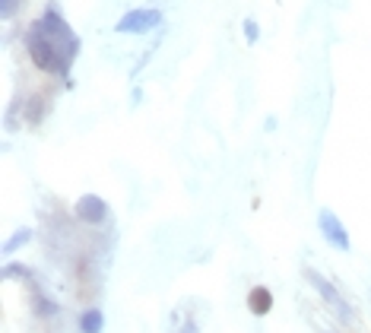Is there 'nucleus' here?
I'll return each instance as SVG.
<instances>
[{
  "label": "nucleus",
  "mask_w": 371,
  "mask_h": 333,
  "mask_svg": "<svg viewBox=\"0 0 371 333\" xmlns=\"http://www.w3.org/2000/svg\"><path fill=\"white\" fill-rule=\"evenodd\" d=\"M156 25H162V10L156 7H137L131 13H124L121 19L115 23L117 35H146L153 32Z\"/></svg>",
  "instance_id": "39448f33"
},
{
  "label": "nucleus",
  "mask_w": 371,
  "mask_h": 333,
  "mask_svg": "<svg viewBox=\"0 0 371 333\" xmlns=\"http://www.w3.org/2000/svg\"><path fill=\"white\" fill-rule=\"evenodd\" d=\"M241 32H245L247 45H257V38H260V25H257L254 19H245V25H241Z\"/></svg>",
  "instance_id": "9d476101"
},
{
  "label": "nucleus",
  "mask_w": 371,
  "mask_h": 333,
  "mask_svg": "<svg viewBox=\"0 0 371 333\" xmlns=\"http://www.w3.org/2000/svg\"><path fill=\"white\" fill-rule=\"evenodd\" d=\"M175 327H178V333H200L197 321H175Z\"/></svg>",
  "instance_id": "ddd939ff"
},
{
  "label": "nucleus",
  "mask_w": 371,
  "mask_h": 333,
  "mask_svg": "<svg viewBox=\"0 0 371 333\" xmlns=\"http://www.w3.org/2000/svg\"><path fill=\"white\" fill-rule=\"evenodd\" d=\"M74 216L80 219L82 225H105L108 219H111V207H108L99 194H82L74 203Z\"/></svg>",
  "instance_id": "423d86ee"
},
{
  "label": "nucleus",
  "mask_w": 371,
  "mask_h": 333,
  "mask_svg": "<svg viewBox=\"0 0 371 333\" xmlns=\"http://www.w3.org/2000/svg\"><path fill=\"white\" fill-rule=\"evenodd\" d=\"M302 273H305V283L311 286V289L317 292V295H321L324 305H327V308L333 311V317H337L339 324H355V311H352V305H349V299L337 289V286L330 283L327 276L317 273L314 266H305Z\"/></svg>",
  "instance_id": "f03ea898"
},
{
  "label": "nucleus",
  "mask_w": 371,
  "mask_h": 333,
  "mask_svg": "<svg viewBox=\"0 0 371 333\" xmlns=\"http://www.w3.org/2000/svg\"><path fill=\"white\" fill-rule=\"evenodd\" d=\"M35 238V232L29 229V225H23V229H16V232L10 235L7 242H3V254H13V251H19V248H25V244Z\"/></svg>",
  "instance_id": "1a4fd4ad"
},
{
  "label": "nucleus",
  "mask_w": 371,
  "mask_h": 333,
  "mask_svg": "<svg viewBox=\"0 0 371 333\" xmlns=\"http://www.w3.org/2000/svg\"><path fill=\"white\" fill-rule=\"evenodd\" d=\"M25 51H29V60L38 67L41 73H51V76L70 73V64H74V60L67 58L64 51L51 42L38 25H29V32H25Z\"/></svg>",
  "instance_id": "f257e3e1"
},
{
  "label": "nucleus",
  "mask_w": 371,
  "mask_h": 333,
  "mask_svg": "<svg viewBox=\"0 0 371 333\" xmlns=\"http://www.w3.org/2000/svg\"><path fill=\"white\" fill-rule=\"evenodd\" d=\"M105 330V317H102L99 308H89V311H82L80 317V333H102Z\"/></svg>",
  "instance_id": "6e6552de"
},
{
  "label": "nucleus",
  "mask_w": 371,
  "mask_h": 333,
  "mask_svg": "<svg viewBox=\"0 0 371 333\" xmlns=\"http://www.w3.org/2000/svg\"><path fill=\"white\" fill-rule=\"evenodd\" d=\"M330 333H337V330H330Z\"/></svg>",
  "instance_id": "4468645a"
},
{
  "label": "nucleus",
  "mask_w": 371,
  "mask_h": 333,
  "mask_svg": "<svg viewBox=\"0 0 371 333\" xmlns=\"http://www.w3.org/2000/svg\"><path fill=\"white\" fill-rule=\"evenodd\" d=\"M32 25H38L41 32L48 35L51 42L58 45V48L64 51V54H67V58H70V60H74L76 54H80V48H82L80 35H76L74 29H70V23H67V19L60 16V13H58V10H54V7H51V10H45V16H38Z\"/></svg>",
  "instance_id": "7ed1b4c3"
},
{
  "label": "nucleus",
  "mask_w": 371,
  "mask_h": 333,
  "mask_svg": "<svg viewBox=\"0 0 371 333\" xmlns=\"http://www.w3.org/2000/svg\"><path fill=\"white\" fill-rule=\"evenodd\" d=\"M317 232H321L324 244H330V248L339 251V254H346V251L352 248L346 225H343V219H339L330 207H321V209H317Z\"/></svg>",
  "instance_id": "20e7f679"
},
{
  "label": "nucleus",
  "mask_w": 371,
  "mask_h": 333,
  "mask_svg": "<svg viewBox=\"0 0 371 333\" xmlns=\"http://www.w3.org/2000/svg\"><path fill=\"white\" fill-rule=\"evenodd\" d=\"M29 273V266H23V264H7L3 266V279H13V276H25Z\"/></svg>",
  "instance_id": "9b49d317"
},
{
  "label": "nucleus",
  "mask_w": 371,
  "mask_h": 333,
  "mask_svg": "<svg viewBox=\"0 0 371 333\" xmlns=\"http://www.w3.org/2000/svg\"><path fill=\"white\" fill-rule=\"evenodd\" d=\"M16 10H19V0H0V13H3V19H13Z\"/></svg>",
  "instance_id": "f8f14e48"
},
{
  "label": "nucleus",
  "mask_w": 371,
  "mask_h": 333,
  "mask_svg": "<svg viewBox=\"0 0 371 333\" xmlns=\"http://www.w3.org/2000/svg\"><path fill=\"white\" fill-rule=\"evenodd\" d=\"M247 311L254 317H267L273 311V292L267 286H251L247 289Z\"/></svg>",
  "instance_id": "0eeeda50"
}]
</instances>
